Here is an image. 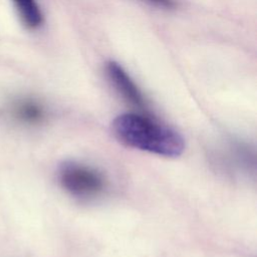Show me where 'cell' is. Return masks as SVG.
Returning a JSON list of instances; mask_svg holds the SVG:
<instances>
[{
  "label": "cell",
  "mask_w": 257,
  "mask_h": 257,
  "mask_svg": "<svg viewBox=\"0 0 257 257\" xmlns=\"http://www.w3.org/2000/svg\"><path fill=\"white\" fill-rule=\"evenodd\" d=\"M111 133L122 145L167 158L183 154L185 142L174 128L145 114L125 112L111 121Z\"/></svg>",
  "instance_id": "1"
},
{
  "label": "cell",
  "mask_w": 257,
  "mask_h": 257,
  "mask_svg": "<svg viewBox=\"0 0 257 257\" xmlns=\"http://www.w3.org/2000/svg\"><path fill=\"white\" fill-rule=\"evenodd\" d=\"M57 179L68 194L79 199L95 198L106 187V181L99 171L74 161L64 162L60 165Z\"/></svg>",
  "instance_id": "2"
},
{
  "label": "cell",
  "mask_w": 257,
  "mask_h": 257,
  "mask_svg": "<svg viewBox=\"0 0 257 257\" xmlns=\"http://www.w3.org/2000/svg\"><path fill=\"white\" fill-rule=\"evenodd\" d=\"M106 71L115 89L127 102L141 110H147V103L141 90L118 63L107 62Z\"/></svg>",
  "instance_id": "3"
},
{
  "label": "cell",
  "mask_w": 257,
  "mask_h": 257,
  "mask_svg": "<svg viewBox=\"0 0 257 257\" xmlns=\"http://www.w3.org/2000/svg\"><path fill=\"white\" fill-rule=\"evenodd\" d=\"M7 112L13 121L28 126L41 124L46 119V109L43 104L30 97L14 100L9 105Z\"/></svg>",
  "instance_id": "4"
},
{
  "label": "cell",
  "mask_w": 257,
  "mask_h": 257,
  "mask_svg": "<svg viewBox=\"0 0 257 257\" xmlns=\"http://www.w3.org/2000/svg\"><path fill=\"white\" fill-rule=\"evenodd\" d=\"M16 11L27 28H37L43 22V15L36 0H12Z\"/></svg>",
  "instance_id": "5"
},
{
  "label": "cell",
  "mask_w": 257,
  "mask_h": 257,
  "mask_svg": "<svg viewBox=\"0 0 257 257\" xmlns=\"http://www.w3.org/2000/svg\"><path fill=\"white\" fill-rule=\"evenodd\" d=\"M155 3H158L162 6H165V7H171L174 5V1L173 0H151Z\"/></svg>",
  "instance_id": "6"
}]
</instances>
